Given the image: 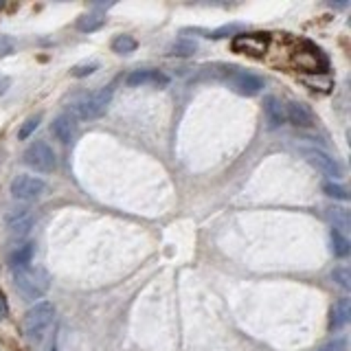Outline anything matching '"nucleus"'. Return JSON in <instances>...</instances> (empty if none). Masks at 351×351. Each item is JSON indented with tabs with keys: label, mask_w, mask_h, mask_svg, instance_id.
I'll return each mask as SVG.
<instances>
[{
	"label": "nucleus",
	"mask_w": 351,
	"mask_h": 351,
	"mask_svg": "<svg viewBox=\"0 0 351 351\" xmlns=\"http://www.w3.org/2000/svg\"><path fill=\"white\" fill-rule=\"evenodd\" d=\"M53 321H55V305L51 301H40L25 314L22 332H25V336L33 340V343H40V340L49 334Z\"/></svg>",
	"instance_id": "obj_1"
},
{
	"label": "nucleus",
	"mask_w": 351,
	"mask_h": 351,
	"mask_svg": "<svg viewBox=\"0 0 351 351\" xmlns=\"http://www.w3.org/2000/svg\"><path fill=\"white\" fill-rule=\"evenodd\" d=\"M16 292L22 296L25 301H36L42 299L49 290V277L47 272L40 268H22L16 272L14 277Z\"/></svg>",
	"instance_id": "obj_2"
},
{
	"label": "nucleus",
	"mask_w": 351,
	"mask_h": 351,
	"mask_svg": "<svg viewBox=\"0 0 351 351\" xmlns=\"http://www.w3.org/2000/svg\"><path fill=\"white\" fill-rule=\"evenodd\" d=\"M112 101V88L106 86V88H97V90L88 93L86 97H82L80 101L73 106V112L77 119L82 121H93L106 114V110Z\"/></svg>",
	"instance_id": "obj_3"
},
{
	"label": "nucleus",
	"mask_w": 351,
	"mask_h": 351,
	"mask_svg": "<svg viewBox=\"0 0 351 351\" xmlns=\"http://www.w3.org/2000/svg\"><path fill=\"white\" fill-rule=\"evenodd\" d=\"M25 162L40 173H51L58 165V158H55V152L47 141H33L25 149Z\"/></svg>",
	"instance_id": "obj_4"
},
{
	"label": "nucleus",
	"mask_w": 351,
	"mask_h": 351,
	"mask_svg": "<svg viewBox=\"0 0 351 351\" xmlns=\"http://www.w3.org/2000/svg\"><path fill=\"white\" fill-rule=\"evenodd\" d=\"M33 224H36V215H33L31 208L27 206H18V208H9L5 213V228L11 237H27L31 233Z\"/></svg>",
	"instance_id": "obj_5"
},
{
	"label": "nucleus",
	"mask_w": 351,
	"mask_h": 351,
	"mask_svg": "<svg viewBox=\"0 0 351 351\" xmlns=\"http://www.w3.org/2000/svg\"><path fill=\"white\" fill-rule=\"evenodd\" d=\"M44 189H47V182L42 178H36V176L22 173V176H16L14 182H11V195L22 202L38 200V197L44 193Z\"/></svg>",
	"instance_id": "obj_6"
},
{
	"label": "nucleus",
	"mask_w": 351,
	"mask_h": 351,
	"mask_svg": "<svg viewBox=\"0 0 351 351\" xmlns=\"http://www.w3.org/2000/svg\"><path fill=\"white\" fill-rule=\"evenodd\" d=\"M233 51L259 58V55L268 51V38L263 33H241L233 40Z\"/></svg>",
	"instance_id": "obj_7"
},
{
	"label": "nucleus",
	"mask_w": 351,
	"mask_h": 351,
	"mask_svg": "<svg viewBox=\"0 0 351 351\" xmlns=\"http://www.w3.org/2000/svg\"><path fill=\"white\" fill-rule=\"evenodd\" d=\"M305 158L307 162L312 165V167H316L321 173L329 176V178H340L343 176V169H340V165L336 158H332L329 154L321 152V149H305Z\"/></svg>",
	"instance_id": "obj_8"
},
{
	"label": "nucleus",
	"mask_w": 351,
	"mask_h": 351,
	"mask_svg": "<svg viewBox=\"0 0 351 351\" xmlns=\"http://www.w3.org/2000/svg\"><path fill=\"white\" fill-rule=\"evenodd\" d=\"M230 86L235 88L239 95H259L261 88H263V80L252 73H246V71H239V73H233L230 75Z\"/></svg>",
	"instance_id": "obj_9"
},
{
	"label": "nucleus",
	"mask_w": 351,
	"mask_h": 351,
	"mask_svg": "<svg viewBox=\"0 0 351 351\" xmlns=\"http://www.w3.org/2000/svg\"><path fill=\"white\" fill-rule=\"evenodd\" d=\"M125 84L132 86V88H138V86H167L169 77L162 75L160 71L143 69V71H132L125 77Z\"/></svg>",
	"instance_id": "obj_10"
},
{
	"label": "nucleus",
	"mask_w": 351,
	"mask_h": 351,
	"mask_svg": "<svg viewBox=\"0 0 351 351\" xmlns=\"http://www.w3.org/2000/svg\"><path fill=\"white\" fill-rule=\"evenodd\" d=\"M285 119H288L290 123L296 128H312L314 125L312 110L303 101H290L288 106H285Z\"/></svg>",
	"instance_id": "obj_11"
},
{
	"label": "nucleus",
	"mask_w": 351,
	"mask_h": 351,
	"mask_svg": "<svg viewBox=\"0 0 351 351\" xmlns=\"http://www.w3.org/2000/svg\"><path fill=\"white\" fill-rule=\"evenodd\" d=\"M263 114H266V123L270 130H277L279 125H283L285 121V108L281 106V101L277 97L268 95L263 99Z\"/></svg>",
	"instance_id": "obj_12"
},
{
	"label": "nucleus",
	"mask_w": 351,
	"mask_h": 351,
	"mask_svg": "<svg viewBox=\"0 0 351 351\" xmlns=\"http://www.w3.org/2000/svg\"><path fill=\"white\" fill-rule=\"evenodd\" d=\"M33 255H36V244H33V241H25V244L16 246L9 257L11 268H16V270L29 268V263L33 261Z\"/></svg>",
	"instance_id": "obj_13"
},
{
	"label": "nucleus",
	"mask_w": 351,
	"mask_h": 351,
	"mask_svg": "<svg viewBox=\"0 0 351 351\" xmlns=\"http://www.w3.org/2000/svg\"><path fill=\"white\" fill-rule=\"evenodd\" d=\"M51 132H53V136L58 138L60 143H71V141H73V134H75V123H73V119H71L69 114L55 117V119H53V123H51Z\"/></svg>",
	"instance_id": "obj_14"
},
{
	"label": "nucleus",
	"mask_w": 351,
	"mask_h": 351,
	"mask_svg": "<svg viewBox=\"0 0 351 351\" xmlns=\"http://www.w3.org/2000/svg\"><path fill=\"white\" fill-rule=\"evenodd\" d=\"M351 318V301L347 299V296H343V299H338L334 310H332V323H329V329H340L343 325L349 323Z\"/></svg>",
	"instance_id": "obj_15"
},
{
	"label": "nucleus",
	"mask_w": 351,
	"mask_h": 351,
	"mask_svg": "<svg viewBox=\"0 0 351 351\" xmlns=\"http://www.w3.org/2000/svg\"><path fill=\"white\" fill-rule=\"evenodd\" d=\"M327 217H329V222L334 224V230H338L340 235L349 233L351 219H349V211H347V208H329Z\"/></svg>",
	"instance_id": "obj_16"
},
{
	"label": "nucleus",
	"mask_w": 351,
	"mask_h": 351,
	"mask_svg": "<svg viewBox=\"0 0 351 351\" xmlns=\"http://www.w3.org/2000/svg\"><path fill=\"white\" fill-rule=\"evenodd\" d=\"M136 47H138V42H136L134 38H132V36H128V33H121V36H117V38L112 40V51L119 53V55H130V53H134Z\"/></svg>",
	"instance_id": "obj_17"
},
{
	"label": "nucleus",
	"mask_w": 351,
	"mask_h": 351,
	"mask_svg": "<svg viewBox=\"0 0 351 351\" xmlns=\"http://www.w3.org/2000/svg\"><path fill=\"white\" fill-rule=\"evenodd\" d=\"M106 25V18L99 16V14H86L77 20V29L84 31V33H90V31H97Z\"/></svg>",
	"instance_id": "obj_18"
},
{
	"label": "nucleus",
	"mask_w": 351,
	"mask_h": 351,
	"mask_svg": "<svg viewBox=\"0 0 351 351\" xmlns=\"http://www.w3.org/2000/svg\"><path fill=\"white\" fill-rule=\"evenodd\" d=\"M197 49V44L193 40H186V38H180V40H176L171 44V49H169V55H178V58H189V55H193Z\"/></svg>",
	"instance_id": "obj_19"
},
{
	"label": "nucleus",
	"mask_w": 351,
	"mask_h": 351,
	"mask_svg": "<svg viewBox=\"0 0 351 351\" xmlns=\"http://www.w3.org/2000/svg\"><path fill=\"white\" fill-rule=\"evenodd\" d=\"M332 250L336 257H347L349 250H351V244L345 235H340L338 230H332Z\"/></svg>",
	"instance_id": "obj_20"
},
{
	"label": "nucleus",
	"mask_w": 351,
	"mask_h": 351,
	"mask_svg": "<svg viewBox=\"0 0 351 351\" xmlns=\"http://www.w3.org/2000/svg\"><path fill=\"white\" fill-rule=\"evenodd\" d=\"M38 125H40V117H29L25 123H22V128L18 130V138L20 141H27L33 134V132L38 130Z\"/></svg>",
	"instance_id": "obj_21"
},
{
	"label": "nucleus",
	"mask_w": 351,
	"mask_h": 351,
	"mask_svg": "<svg viewBox=\"0 0 351 351\" xmlns=\"http://www.w3.org/2000/svg\"><path fill=\"white\" fill-rule=\"evenodd\" d=\"M332 279H334L343 290H349V288H351V272H349V268H336V270L332 272Z\"/></svg>",
	"instance_id": "obj_22"
},
{
	"label": "nucleus",
	"mask_w": 351,
	"mask_h": 351,
	"mask_svg": "<svg viewBox=\"0 0 351 351\" xmlns=\"http://www.w3.org/2000/svg\"><path fill=\"white\" fill-rule=\"evenodd\" d=\"M323 191L329 195V197H336V200H347V189L345 186H340V184H336V182H325L323 184Z\"/></svg>",
	"instance_id": "obj_23"
},
{
	"label": "nucleus",
	"mask_w": 351,
	"mask_h": 351,
	"mask_svg": "<svg viewBox=\"0 0 351 351\" xmlns=\"http://www.w3.org/2000/svg\"><path fill=\"white\" fill-rule=\"evenodd\" d=\"M318 351H347V340L345 338H334L327 345H323Z\"/></svg>",
	"instance_id": "obj_24"
},
{
	"label": "nucleus",
	"mask_w": 351,
	"mask_h": 351,
	"mask_svg": "<svg viewBox=\"0 0 351 351\" xmlns=\"http://www.w3.org/2000/svg\"><path fill=\"white\" fill-rule=\"evenodd\" d=\"M97 71V64H84V66H75V69L71 71L75 77H86V75H93Z\"/></svg>",
	"instance_id": "obj_25"
},
{
	"label": "nucleus",
	"mask_w": 351,
	"mask_h": 351,
	"mask_svg": "<svg viewBox=\"0 0 351 351\" xmlns=\"http://www.w3.org/2000/svg\"><path fill=\"white\" fill-rule=\"evenodd\" d=\"M11 53H14V40L7 36H0V58H5V55H11Z\"/></svg>",
	"instance_id": "obj_26"
},
{
	"label": "nucleus",
	"mask_w": 351,
	"mask_h": 351,
	"mask_svg": "<svg viewBox=\"0 0 351 351\" xmlns=\"http://www.w3.org/2000/svg\"><path fill=\"white\" fill-rule=\"evenodd\" d=\"M7 316H9V305H7L5 294L0 292V318H7Z\"/></svg>",
	"instance_id": "obj_27"
},
{
	"label": "nucleus",
	"mask_w": 351,
	"mask_h": 351,
	"mask_svg": "<svg viewBox=\"0 0 351 351\" xmlns=\"http://www.w3.org/2000/svg\"><path fill=\"white\" fill-rule=\"evenodd\" d=\"M9 88V77L7 75H0V95H5Z\"/></svg>",
	"instance_id": "obj_28"
},
{
	"label": "nucleus",
	"mask_w": 351,
	"mask_h": 351,
	"mask_svg": "<svg viewBox=\"0 0 351 351\" xmlns=\"http://www.w3.org/2000/svg\"><path fill=\"white\" fill-rule=\"evenodd\" d=\"M53 351H55V349H53Z\"/></svg>",
	"instance_id": "obj_29"
}]
</instances>
